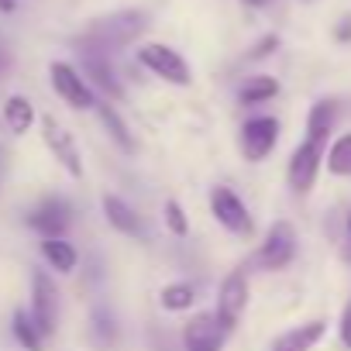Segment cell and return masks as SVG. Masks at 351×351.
Here are the masks:
<instances>
[{
    "label": "cell",
    "instance_id": "1",
    "mask_svg": "<svg viewBox=\"0 0 351 351\" xmlns=\"http://www.w3.org/2000/svg\"><path fill=\"white\" fill-rule=\"evenodd\" d=\"M145 28H148V14H141V11H117V14H107V18L90 25V32L83 35V49H93V52L107 56V52L124 49L134 38H141Z\"/></svg>",
    "mask_w": 351,
    "mask_h": 351
},
{
    "label": "cell",
    "instance_id": "2",
    "mask_svg": "<svg viewBox=\"0 0 351 351\" xmlns=\"http://www.w3.org/2000/svg\"><path fill=\"white\" fill-rule=\"evenodd\" d=\"M138 62H141L152 76H158L162 83H172V86H190V80H193L190 62L176 52L172 45H162V42L141 45V49H138Z\"/></svg>",
    "mask_w": 351,
    "mask_h": 351
},
{
    "label": "cell",
    "instance_id": "3",
    "mask_svg": "<svg viewBox=\"0 0 351 351\" xmlns=\"http://www.w3.org/2000/svg\"><path fill=\"white\" fill-rule=\"evenodd\" d=\"M49 76H52V90L73 107V110H97V93L93 86L86 83V76L80 69H73L69 62H52L49 66Z\"/></svg>",
    "mask_w": 351,
    "mask_h": 351
},
{
    "label": "cell",
    "instance_id": "4",
    "mask_svg": "<svg viewBox=\"0 0 351 351\" xmlns=\"http://www.w3.org/2000/svg\"><path fill=\"white\" fill-rule=\"evenodd\" d=\"M296 258V231L289 221H276L262 241V248L255 252V265L265 272H279Z\"/></svg>",
    "mask_w": 351,
    "mask_h": 351
},
{
    "label": "cell",
    "instance_id": "5",
    "mask_svg": "<svg viewBox=\"0 0 351 351\" xmlns=\"http://www.w3.org/2000/svg\"><path fill=\"white\" fill-rule=\"evenodd\" d=\"M210 214L217 217L221 228H228V231L238 234V238H248V234L255 231L248 207L241 204V197H238L231 186H214V190H210Z\"/></svg>",
    "mask_w": 351,
    "mask_h": 351
},
{
    "label": "cell",
    "instance_id": "6",
    "mask_svg": "<svg viewBox=\"0 0 351 351\" xmlns=\"http://www.w3.org/2000/svg\"><path fill=\"white\" fill-rule=\"evenodd\" d=\"M231 327L217 313H197L183 327V351H221Z\"/></svg>",
    "mask_w": 351,
    "mask_h": 351
},
{
    "label": "cell",
    "instance_id": "7",
    "mask_svg": "<svg viewBox=\"0 0 351 351\" xmlns=\"http://www.w3.org/2000/svg\"><path fill=\"white\" fill-rule=\"evenodd\" d=\"M320 162H324V145L317 141H303L293 148L289 155V169H286V180L296 193H310L313 183H317V172H320Z\"/></svg>",
    "mask_w": 351,
    "mask_h": 351
},
{
    "label": "cell",
    "instance_id": "8",
    "mask_svg": "<svg viewBox=\"0 0 351 351\" xmlns=\"http://www.w3.org/2000/svg\"><path fill=\"white\" fill-rule=\"evenodd\" d=\"M42 138H45V145H49V152H52V158L73 176V180H80L83 176V158H80V148H76V141H73V134L56 121V117H42Z\"/></svg>",
    "mask_w": 351,
    "mask_h": 351
},
{
    "label": "cell",
    "instance_id": "9",
    "mask_svg": "<svg viewBox=\"0 0 351 351\" xmlns=\"http://www.w3.org/2000/svg\"><path fill=\"white\" fill-rule=\"evenodd\" d=\"M238 145H241V155H245L248 162H262V158L279 145V121H276V117H265V114L245 121Z\"/></svg>",
    "mask_w": 351,
    "mask_h": 351
},
{
    "label": "cell",
    "instance_id": "10",
    "mask_svg": "<svg viewBox=\"0 0 351 351\" xmlns=\"http://www.w3.org/2000/svg\"><path fill=\"white\" fill-rule=\"evenodd\" d=\"M32 317L42 327L45 337L56 334V327H59V289L45 272L32 276Z\"/></svg>",
    "mask_w": 351,
    "mask_h": 351
},
{
    "label": "cell",
    "instance_id": "11",
    "mask_svg": "<svg viewBox=\"0 0 351 351\" xmlns=\"http://www.w3.org/2000/svg\"><path fill=\"white\" fill-rule=\"evenodd\" d=\"M28 224H32L42 238H62V234L69 231V224H73V210H69L66 200L49 197V200H42V204L32 210Z\"/></svg>",
    "mask_w": 351,
    "mask_h": 351
},
{
    "label": "cell",
    "instance_id": "12",
    "mask_svg": "<svg viewBox=\"0 0 351 351\" xmlns=\"http://www.w3.org/2000/svg\"><path fill=\"white\" fill-rule=\"evenodd\" d=\"M245 306H248V279H245V272L238 269V272H231V276L221 282V293H217V310H214V313H217L228 327H234V324L241 320Z\"/></svg>",
    "mask_w": 351,
    "mask_h": 351
},
{
    "label": "cell",
    "instance_id": "13",
    "mask_svg": "<svg viewBox=\"0 0 351 351\" xmlns=\"http://www.w3.org/2000/svg\"><path fill=\"white\" fill-rule=\"evenodd\" d=\"M83 76H86V83L90 86H97V90H104L110 100H121V83H117V76H114V66L107 62V56L104 52H93V49H83Z\"/></svg>",
    "mask_w": 351,
    "mask_h": 351
},
{
    "label": "cell",
    "instance_id": "14",
    "mask_svg": "<svg viewBox=\"0 0 351 351\" xmlns=\"http://www.w3.org/2000/svg\"><path fill=\"white\" fill-rule=\"evenodd\" d=\"M324 330H327L324 320H306V324H300V327L279 334V337L272 341L269 351H310V348L324 337Z\"/></svg>",
    "mask_w": 351,
    "mask_h": 351
},
{
    "label": "cell",
    "instance_id": "15",
    "mask_svg": "<svg viewBox=\"0 0 351 351\" xmlns=\"http://www.w3.org/2000/svg\"><path fill=\"white\" fill-rule=\"evenodd\" d=\"M104 214H107V224L117 228L121 234H128V238H145V228H141L138 214H134L121 197L107 193V197H104Z\"/></svg>",
    "mask_w": 351,
    "mask_h": 351
},
{
    "label": "cell",
    "instance_id": "16",
    "mask_svg": "<svg viewBox=\"0 0 351 351\" xmlns=\"http://www.w3.org/2000/svg\"><path fill=\"white\" fill-rule=\"evenodd\" d=\"M334 124H337V104L334 100H317L306 114V138L317 141V145H327Z\"/></svg>",
    "mask_w": 351,
    "mask_h": 351
},
{
    "label": "cell",
    "instance_id": "17",
    "mask_svg": "<svg viewBox=\"0 0 351 351\" xmlns=\"http://www.w3.org/2000/svg\"><path fill=\"white\" fill-rule=\"evenodd\" d=\"M42 255H45V262H49L56 272H73L76 262H80L76 248H73L66 238H45V241H42Z\"/></svg>",
    "mask_w": 351,
    "mask_h": 351
},
{
    "label": "cell",
    "instance_id": "18",
    "mask_svg": "<svg viewBox=\"0 0 351 351\" xmlns=\"http://www.w3.org/2000/svg\"><path fill=\"white\" fill-rule=\"evenodd\" d=\"M276 93H279V80H272V76H248V80L241 83V90H238V100H241L245 107H252V104L272 100Z\"/></svg>",
    "mask_w": 351,
    "mask_h": 351
},
{
    "label": "cell",
    "instance_id": "19",
    "mask_svg": "<svg viewBox=\"0 0 351 351\" xmlns=\"http://www.w3.org/2000/svg\"><path fill=\"white\" fill-rule=\"evenodd\" d=\"M4 121H8V128H11L14 134L32 131V124H35V107H32V100H28V97H8V104H4Z\"/></svg>",
    "mask_w": 351,
    "mask_h": 351
},
{
    "label": "cell",
    "instance_id": "20",
    "mask_svg": "<svg viewBox=\"0 0 351 351\" xmlns=\"http://www.w3.org/2000/svg\"><path fill=\"white\" fill-rule=\"evenodd\" d=\"M97 114H100V121H104V128H107V134L117 141V148L121 152H134V138H131V131H128V124H124V117L104 100V104H97Z\"/></svg>",
    "mask_w": 351,
    "mask_h": 351
},
{
    "label": "cell",
    "instance_id": "21",
    "mask_svg": "<svg viewBox=\"0 0 351 351\" xmlns=\"http://www.w3.org/2000/svg\"><path fill=\"white\" fill-rule=\"evenodd\" d=\"M11 330H14V337L25 344V351H42V344H45V334H42V327L35 324L32 310H28V313H25V310H18V313H14V324H11Z\"/></svg>",
    "mask_w": 351,
    "mask_h": 351
},
{
    "label": "cell",
    "instance_id": "22",
    "mask_svg": "<svg viewBox=\"0 0 351 351\" xmlns=\"http://www.w3.org/2000/svg\"><path fill=\"white\" fill-rule=\"evenodd\" d=\"M193 300H197V293H193V286H190V282H169V286L158 293V303H162L165 310H172V313L190 310V306H193Z\"/></svg>",
    "mask_w": 351,
    "mask_h": 351
},
{
    "label": "cell",
    "instance_id": "23",
    "mask_svg": "<svg viewBox=\"0 0 351 351\" xmlns=\"http://www.w3.org/2000/svg\"><path fill=\"white\" fill-rule=\"evenodd\" d=\"M327 169L334 176H351V134H341L327 152Z\"/></svg>",
    "mask_w": 351,
    "mask_h": 351
},
{
    "label": "cell",
    "instance_id": "24",
    "mask_svg": "<svg viewBox=\"0 0 351 351\" xmlns=\"http://www.w3.org/2000/svg\"><path fill=\"white\" fill-rule=\"evenodd\" d=\"M93 341H97L100 348H110V344L117 341V324H114V317H110L107 310H97V313H93Z\"/></svg>",
    "mask_w": 351,
    "mask_h": 351
},
{
    "label": "cell",
    "instance_id": "25",
    "mask_svg": "<svg viewBox=\"0 0 351 351\" xmlns=\"http://www.w3.org/2000/svg\"><path fill=\"white\" fill-rule=\"evenodd\" d=\"M165 224H169V231H172L176 238H186V234H190V221H186L183 207L176 204V200H165Z\"/></svg>",
    "mask_w": 351,
    "mask_h": 351
},
{
    "label": "cell",
    "instance_id": "26",
    "mask_svg": "<svg viewBox=\"0 0 351 351\" xmlns=\"http://www.w3.org/2000/svg\"><path fill=\"white\" fill-rule=\"evenodd\" d=\"M279 49V35H265L252 52H248V59H262V56H269V52H276Z\"/></svg>",
    "mask_w": 351,
    "mask_h": 351
},
{
    "label": "cell",
    "instance_id": "27",
    "mask_svg": "<svg viewBox=\"0 0 351 351\" xmlns=\"http://www.w3.org/2000/svg\"><path fill=\"white\" fill-rule=\"evenodd\" d=\"M337 330H341V341H344V348L351 351V300H348V306H344V313H341V324H337Z\"/></svg>",
    "mask_w": 351,
    "mask_h": 351
},
{
    "label": "cell",
    "instance_id": "28",
    "mask_svg": "<svg viewBox=\"0 0 351 351\" xmlns=\"http://www.w3.org/2000/svg\"><path fill=\"white\" fill-rule=\"evenodd\" d=\"M341 258L351 265V214H348V224H344V245H341Z\"/></svg>",
    "mask_w": 351,
    "mask_h": 351
},
{
    "label": "cell",
    "instance_id": "29",
    "mask_svg": "<svg viewBox=\"0 0 351 351\" xmlns=\"http://www.w3.org/2000/svg\"><path fill=\"white\" fill-rule=\"evenodd\" d=\"M337 42H351V18H341V25H337Z\"/></svg>",
    "mask_w": 351,
    "mask_h": 351
},
{
    "label": "cell",
    "instance_id": "30",
    "mask_svg": "<svg viewBox=\"0 0 351 351\" xmlns=\"http://www.w3.org/2000/svg\"><path fill=\"white\" fill-rule=\"evenodd\" d=\"M248 8H265V4H272V0H245Z\"/></svg>",
    "mask_w": 351,
    "mask_h": 351
},
{
    "label": "cell",
    "instance_id": "31",
    "mask_svg": "<svg viewBox=\"0 0 351 351\" xmlns=\"http://www.w3.org/2000/svg\"><path fill=\"white\" fill-rule=\"evenodd\" d=\"M0 11H4V14H8V11H14V0H0Z\"/></svg>",
    "mask_w": 351,
    "mask_h": 351
},
{
    "label": "cell",
    "instance_id": "32",
    "mask_svg": "<svg viewBox=\"0 0 351 351\" xmlns=\"http://www.w3.org/2000/svg\"><path fill=\"white\" fill-rule=\"evenodd\" d=\"M303 4H313V0H303Z\"/></svg>",
    "mask_w": 351,
    "mask_h": 351
}]
</instances>
